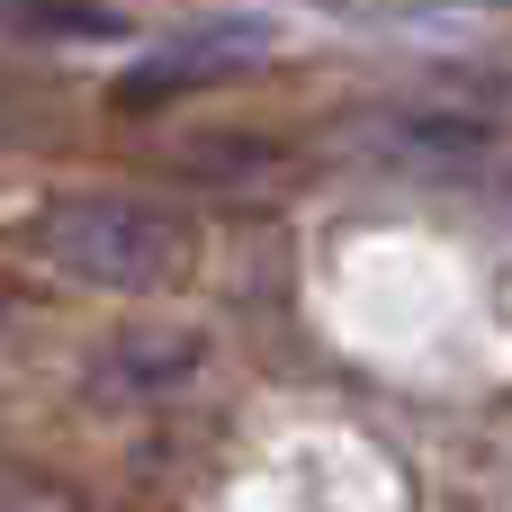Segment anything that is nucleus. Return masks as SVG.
I'll use <instances>...</instances> for the list:
<instances>
[{
  "instance_id": "nucleus-1",
  "label": "nucleus",
  "mask_w": 512,
  "mask_h": 512,
  "mask_svg": "<svg viewBox=\"0 0 512 512\" xmlns=\"http://www.w3.org/2000/svg\"><path fill=\"white\" fill-rule=\"evenodd\" d=\"M27 243H36L63 279L117 288V297L180 288L189 261H198L189 216H171V207H153V198H126V189H63L54 207H36Z\"/></svg>"
},
{
  "instance_id": "nucleus-2",
  "label": "nucleus",
  "mask_w": 512,
  "mask_h": 512,
  "mask_svg": "<svg viewBox=\"0 0 512 512\" xmlns=\"http://www.w3.org/2000/svg\"><path fill=\"white\" fill-rule=\"evenodd\" d=\"M270 18H198L180 36H162L153 54H135L117 72V108H171L189 90H216V81H243L252 63H270Z\"/></svg>"
}]
</instances>
